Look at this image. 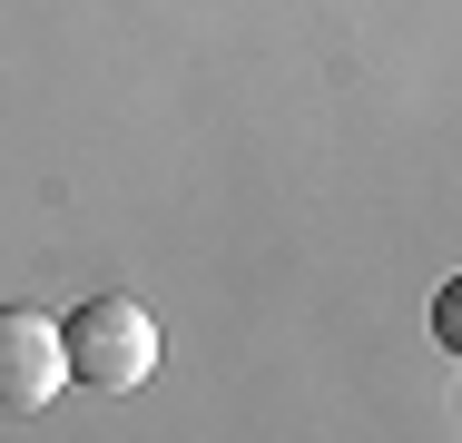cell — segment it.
Instances as JSON below:
<instances>
[{
    "instance_id": "obj_1",
    "label": "cell",
    "mask_w": 462,
    "mask_h": 443,
    "mask_svg": "<svg viewBox=\"0 0 462 443\" xmlns=\"http://www.w3.org/2000/svg\"><path fill=\"white\" fill-rule=\"evenodd\" d=\"M158 354H168V335H158V316H148L138 296H89V306L60 325V364H69L89 394H138V384L158 374Z\"/></svg>"
},
{
    "instance_id": "obj_2",
    "label": "cell",
    "mask_w": 462,
    "mask_h": 443,
    "mask_svg": "<svg viewBox=\"0 0 462 443\" xmlns=\"http://www.w3.org/2000/svg\"><path fill=\"white\" fill-rule=\"evenodd\" d=\"M60 384H69V364H60V325L30 316V306H0V414H40Z\"/></svg>"
}]
</instances>
